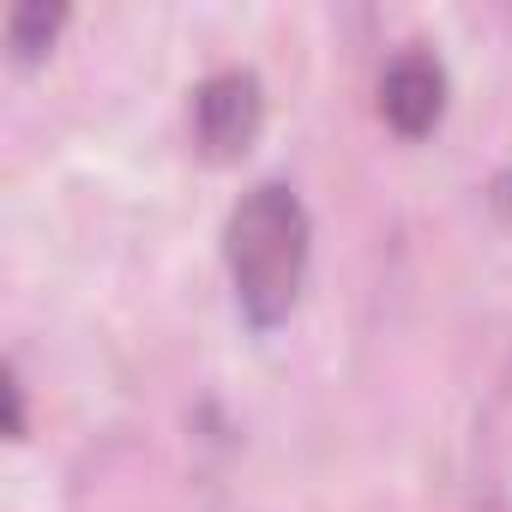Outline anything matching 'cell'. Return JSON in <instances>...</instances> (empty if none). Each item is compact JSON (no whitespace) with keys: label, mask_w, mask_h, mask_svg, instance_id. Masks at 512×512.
I'll return each mask as SVG.
<instances>
[{"label":"cell","mask_w":512,"mask_h":512,"mask_svg":"<svg viewBox=\"0 0 512 512\" xmlns=\"http://www.w3.org/2000/svg\"><path fill=\"white\" fill-rule=\"evenodd\" d=\"M7 428L25 434V392H19V374H7Z\"/></svg>","instance_id":"5b68a950"},{"label":"cell","mask_w":512,"mask_h":512,"mask_svg":"<svg viewBox=\"0 0 512 512\" xmlns=\"http://www.w3.org/2000/svg\"><path fill=\"white\" fill-rule=\"evenodd\" d=\"M55 31H61V7H49V0H19V7L7 13V49L19 61H37Z\"/></svg>","instance_id":"277c9868"},{"label":"cell","mask_w":512,"mask_h":512,"mask_svg":"<svg viewBox=\"0 0 512 512\" xmlns=\"http://www.w3.org/2000/svg\"><path fill=\"white\" fill-rule=\"evenodd\" d=\"M446 109V73L428 49H404L386 73H380V115L404 133V139H422Z\"/></svg>","instance_id":"3957f363"},{"label":"cell","mask_w":512,"mask_h":512,"mask_svg":"<svg viewBox=\"0 0 512 512\" xmlns=\"http://www.w3.org/2000/svg\"><path fill=\"white\" fill-rule=\"evenodd\" d=\"M223 253H229L241 314L260 332L284 326L308 272V205L296 199V187L260 181L253 193H241L223 229Z\"/></svg>","instance_id":"6da1fadb"},{"label":"cell","mask_w":512,"mask_h":512,"mask_svg":"<svg viewBox=\"0 0 512 512\" xmlns=\"http://www.w3.org/2000/svg\"><path fill=\"white\" fill-rule=\"evenodd\" d=\"M266 127V97H260V79L229 67V73H211L199 91H193V139L211 163H235Z\"/></svg>","instance_id":"7a4b0ae2"}]
</instances>
